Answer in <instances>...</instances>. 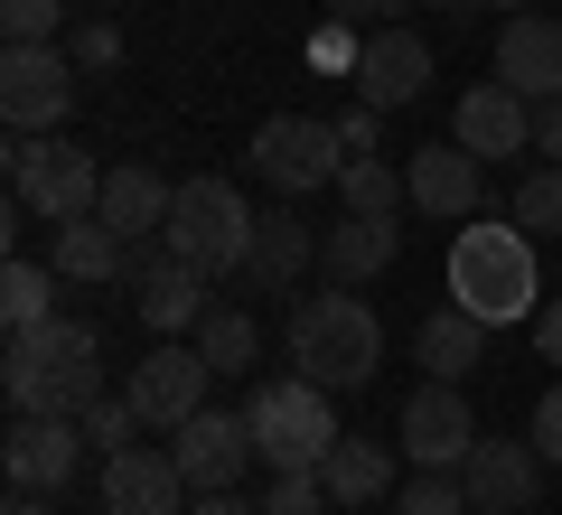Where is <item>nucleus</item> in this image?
Segmentation results:
<instances>
[{
	"label": "nucleus",
	"mask_w": 562,
	"mask_h": 515,
	"mask_svg": "<svg viewBox=\"0 0 562 515\" xmlns=\"http://www.w3.org/2000/svg\"><path fill=\"white\" fill-rule=\"evenodd\" d=\"M198 357L216 366V376H244V366L262 357V328H254V310H206V318H198Z\"/></svg>",
	"instance_id": "cd10ccee"
},
{
	"label": "nucleus",
	"mask_w": 562,
	"mask_h": 515,
	"mask_svg": "<svg viewBox=\"0 0 562 515\" xmlns=\"http://www.w3.org/2000/svg\"><path fill=\"white\" fill-rule=\"evenodd\" d=\"M0 384H10V413H85L103 394V337L85 318H47V328L10 337Z\"/></svg>",
	"instance_id": "f257e3e1"
},
{
	"label": "nucleus",
	"mask_w": 562,
	"mask_h": 515,
	"mask_svg": "<svg viewBox=\"0 0 562 515\" xmlns=\"http://www.w3.org/2000/svg\"><path fill=\"white\" fill-rule=\"evenodd\" d=\"M497 85H516L525 103H553L562 94V20L516 10V20L497 29Z\"/></svg>",
	"instance_id": "dca6fc26"
},
{
	"label": "nucleus",
	"mask_w": 562,
	"mask_h": 515,
	"mask_svg": "<svg viewBox=\"0 0 562 515\" xmlns=\"http://www.w3.org/2000/svg\"><path fill=\"white\" fill-rule=\"evenodd\" d=\"M394 515H469L460 469H413V478L394 488Z\"/></svg>",
	"instance_id": "c85d7f7f"
},
{
	"label": "nucleus",
	"mask_w": 562,
	"mask_h": 515,
	"mask_svg": "<svg viewBox=\"0 0 562 515\" xmlns=\"http://www.w3.org/2000/svg\"><path fill=\"white\" fill-rule=\"evenodd\" d=\"M460 488H469V515H525L543 488V450L535 440H479L460 459Z\"/></svg>",
	"instance_id": "9b49d317"
},
{
	"label": "nucleus",
	"mask_w": 562,
	"mask_h": 515,
	"mask_svg": "<svg viewBox=\"0 0 562 515\" xmlns=\"http://www.w3.org/2000/svg\"><path fill=\"white\" fill-rule=\"evenodd\" d=\"M254 179L272 188V198H310V188H338V169H347V141H338V122H310V113H281V122H262L254 132Z\"/></svg>",
	"instance_id": "0eeeda50"
},
{
	"label": "nucleus",
	"mask_w": 562,
	"mask_h": 515,
	"mask_svg": "<svg viewBox=\"0 0 562 515\" xmlns=\"http://www.w3.org/2000/svg\"><path fill=\"white\" fill-rule=\"evenodd\" d=\"M76 459H85V422L76 413H20L10 422V488L47 496V488L76 478Z\"/></svg>",
	"instance_id": "4468645a"
},
{
	"label": "nucleus",
	"mask_w": 562,
	"mask_h": 515,
	"mask_svg": "<svg viewBox=\"0 0 562 515\" xmlns=\"http://www.w3.org/2000/svg\"><path fill=\"white\" fill-rule=\"evenodd\" d=\"M319 262V235H310L291 206H272V216H254V254H244V291H291V281Z\"/></svg>",
	"instance_id": "412c9836"
},
{
	"label": "nucleus",
	"mask_w": 562,
	"mask_h": 515,
	"mask_svg": "<svg viewBox=\"0 0 562 515\" xmlns=\"http://www.w3.org/2000/svg\"><path fill=\"white\" fill-rule=\"evenodd\" d=\"M169 459H179V478H188V496H216V488H235L244 478V459H262L254 450V422L244 413H188L179 432H169Z\"/></svg>",
	"instance_id": "9d476101"
},
{
	"label": "nucleus",
	"mask_w": 562,
	"mask_h": 515,
	"mask_svg": "<svg viewBox=\"0 0 562 515\" xmlns=\"http://www.w3.org/2000/svg\"><path fill=\"white\" fill-rule=\"evenodd\" d=\"M394 10H413V0H328V20H338V29H394Z\"/></svg>",
	"instance_id": "f704fd0d"
},
{
	"label": "nucleus",
	"mask_w": 562,
	"mask_h": 515,
	"mask_svg": "<svg viewBox=\"0 0 562 515\" xmlns=\"http://www.w3.org/2000/svg\"><path fill=\"white\" fill-rule=\"evenodd\" d=\"M394 244H403L394 216H347V225H328V235H319V272L357 291V281H375L384 262H394Z\"/></svg>",
	"instance_id": "5701e85b"
},
{
	"label": "nucleus",
	"mask_w": 562,
	"mask_h": 515,
	"mask_svg": "<svg viewBox=\"0 0 562 515\" xmlns=\"http://www.w3.org/2000/svg\"><path fill=\"white\" fill-rule=\"evenodd\" d=\"M57 272L66 281H132V244L103 216H76V225H57Z\"/></svg>",
	"instance_id": "393cba45"
},
{
	"label": "nucleus",
	"mask_w": 562,
	"mask_h": 515,
	"mask_svg": "<svg viewBox=\"0 0 562 515\" xmlns=\"http://www.w3.org/2000/svg\"><path fill=\"white\" fill-rule=\"evenodd\" d=\"M535 150H553V159H562V94H553V103H535Z\"/></svg>",
	"instance_id": "58836bf2"
},
{
	"label": "nucleus",
	"mask_w": 562,
	"mask_h": 515,
	"mask_svg": "<svg viewBox=\"0 0 562 515\" xmlns=\"http://www.w3.org/2000/svg\"><path fill=\"white\" fill-rule=\"evenodd\" d=\"M76 422H85V450H103V459H113V450H132V432H140V403H132V394H94Z\"/></svg>",
	"instance_id": "c756f323"
},
{
	"label": "nucleus",
	"mask_w": 562,
	"mask_h": 515,
	"mask_svg": "<svg viewBox=\"0 0 562 515\" xmlns=\"http://www.w3.org/2000/svg\"><path fill=\"white\" fill-rule=\"evenodd\" d=\"M338 198H347V216H403L413 188H403V169H384L375 150H357V159L338 169Z\"/></svg>",
	"instance_id": "a878e982"
},
{
	"label": "nucleus",
	"mask_w": 562,
	"mask_h": 515,
	"mask_svg": "<svg viewBox=\"0 0 562 515\" xmlns=\"http://www.w3.org/2000/svg\"><path fill=\"white\" fill-rule=\"evenodd\" d=\"M375 357H384V328H375V310H366L347 281H328L319 300H301V310H291V376L347 394V384L375 376Z\"/></svg>",
	"instance_id": "f03ea898"
},
{
	"label": "nucleus",
	"mask_w": 562,
	"mask_h": 515,
	"mask_svg": "<svg viewBox=\"0 0 562 515\" xmlns=\"http://www.w3.org/2000/svg\"><path fill=\"white\" fill-rule=\"evenodd\" d=\"M85 10H103V0H85Z\"/></svg>",
	"instance_id": "c03bdc74"
},
{
	"label": "nucleus",
	"mask_w": 562,
	"mask_h": 515,
	"mask_svg": "<svg viewBox=\"0 0 562 515\" xmlns=\"http://www.w3.org/2000/svg\"><path fill=\"white\" fill-rule=\"evenodd\" d=\"M479 179H487V159L460 150V141H422L403 159V188H413L422 216H479Z\"/></svg>",
	"instance_id": "f3484780"
},
{
	"label": "nucleus",
	"mask_w": 562,
	"mask_h": 515,
	"mask_svg": "<svg viewBox=\"0 0 562 515\" xmlns=\"http://www.w3.org/2000/svg\"><path fill=\"white\" fill-rule=\"evenodd\" d=\"M319 478H328V496H338L347 515H366L375 496L403 488V478H394V450H375V440H338V450L319 459Z\"/></svg>",
	"instance_id": "b1692460"
},
{
	"label": "nucleus",
	"mask_w": 562,
	"mask_h": 515,
	"mask_svg": "<svg viewBox=\"0 0 562 515\" xmlns=\"http://www.w3.org/2000/svg\"><path fill=\"white\" fill-rule=\"evenodd\" d=\"M450 300H460L469 318H487V328L525 318L535 310V235L506 225V216L460 225V244H450Z\"/></svg>",
	"instance_id": "7ed1b4c3"
},
{
	"label": "nucleus",
	"mask_w": 562,
	"mask_h": 515,
	"mask_svg": "<svg viewBox=\"0 0 562 515\" xmlns=\"http://www.w3.org/2000/svg\"><path fill=\"white\" fill-rule=\"evenodd\" d=\"M0 29H10V47H57L66 0H0Z\"/></svg>",
	"instance_id": "473e14b6"
},
{
	"label": "nucleus",
	"mask_w": 562,
	"mask_h": 515,
	"mask_svg": "<svg viewBox=\"0 0 562 515\" xmlns=\"http://www.w3.org/2000/svg\"><path fill=\"white\" fill-rule=\"evenodd\" d=\"M338 141H347V159H357V150H375V103H357V113L338 122Z\"/></svg>",
	"instance_id": "e433bc0d"
},
{
	"label": "nucleus",
	"mask_w": 562,
	"mask_h": 515,
	"mask_svg": "<svg viewBox=\"0 0 562 515\" xmlns=\"http://www.w3.org/2000/svg\"><path fill=\"white\" fill-rule=\"evenodd\" d=\"M450 141L460 150H479V159H516V150H535V103L516 94V85H469L460 94V113H450Z\"/></svg>",
	"instance_id": "f8f14e48"
},
{
	"label": "nucleus",
	"mask_w": 562,
	"mask_h": 515,
	"mask_svg": "<svg viewBox=\"0 0 562 515\" xmlns=\"http://www.w3.org/2000/svg\"><path fill=\"white\" fill-rule=\"evenodd\" d=\"M244 422H254V450H262V469H319V459L347 440V432H338V413H328V384H310V376L254 384Z\"/></svg>",
	"instance_id": "39448f33"
},
{
	"label": "nucleus",
	"mask_w": 562,
	"mask_h": 515,
	"mask_svg": "<svg viewBox=\"0 0 562 515\" xmlns=\"http://www.w3.org/2000/svg\"><path fill=\"white\" fill-rule=\"evenodd\" d=\"M516 225H525V235H553V244H562V159H553V169H535V179L516 188Z\"/></svg>",
	"instance_id": "7c9ffc66"
},
{
	"label": "nucleus",
	"mask_w": 562,
	"mask_h": 515,
	"mask_svg": "<svg viewBox=\"0 0 562 515\" xmlns=\"http://www.w3.org/2000/svg\"><path fill=\"white\" fill-rule=\"evenodd\" d=\"M206 376H216V366L198 357V337H160V347L132 366V384H122V394L140 403V422H150V432H179L188 413H206Z\"/></svg>",
	"instance_id": "1a4fd4ad"
},
{
	"label": "nucleus",
	"mask_w": 562,
	"mask_h": 515,
	"mask_svg": "<svg viewBox=\"0 0 562 515\" xmlns=\"http://www.w3.org/2000/svg\"><path fill=\"white\" fill-rule=\"evenodd\" d=\"M0 318H10V337L47 328V318H57V272H47V262H10V272H0Z\"/></svg>",
	"instance_id": "bb28decb"
},
{
	"label": "nucleus",
	"mask_w": 562,
	"mask_h": 515,
	"mask_svg": "<svg viewBox=\"0 0 562 515\" xmlns=\"http://www.w3.org/2000/svg\"><path fill=\"white\" fill-rule=\"evenodd\" d=\"M469 450H479V422H469L460 384H422V394L403 403V459H413V469H460Z\"/></svg>",
	"instance_id": "ddd939ff"
},
{
	"label": "nucleus",
	"mask_w": 562,
	"mask_h": 515,
	"mask_svg": "<svg viewBox=\"0 0 562 515\" xmlns=\"http://www.w3.org/2000/svg\"><path fill=\"white\" fill-rule=\"evenodd\" d=\"M188 515H262V506H244L235 488H216V496H198V506H188Z\"/></svg>",
	"instance_id": "ea45409f"
},
{
	"label": "nucleus",
	"mask_w": 562,
	"mask_h": 515,
	"mask_svg": "<svg viewBox=\"0 0 562 515\" xmlns=\"http://www.w3.org/2000/svg\"><path fill=\"white\" fill-rule=\"evenodd\" d=\"M76 113V57L66 47H10L0 57V122L10 132H66Z\"/></svg>",
	"instance_id": "6e6552de"
},
{
	"label": "nucleus",
	"mask_w": 562,
	"mask_h": 515,
	"mask_svg": "<svg viewBox=\"0 0 562 515\" xmlns=\"http://www.w3.org/2000/svg\"><path fill=\"white\" fill-rule=\"evenodd\" d=\"M10 515H47V506H38V496H29V488H20V496H10Z\"/></svg>",
	"instance_id": "a19ab883"
},
{
	"label": "nucleus",
	"mask_w": 562,
	"mask_h": 515,
	"mask_svg": "<svg viewBox=\"0 0 562 515\" xmlns=\"http://www.w3.org/2000/svg\"><path fill=\"white\" fill-rule=\"evenodd\" d=\"M535 347L562 366V300H543V310H535Z\"/></svg>",
	"instance_id": "4c0bfd02"
},
{
	"label": "nucleus",
	"mask_w": 562,
	"mask_h": 515,
	"mask_svg": "<svg viewBox=\"0 0 562 515\" xmlns=\"http://www.w3.org/2000/svg\"><path fill=\"white\" fill-rule=\"evenodd\" d=\"M413 357H422V376H431V384L479 376V357H487V318H469L460 300H450V310H431V318L413 328Z\"/></svg>",
	"instance_id": "4be33fe9"
},
{
	"label": "nucleus",
	"mask_w": 562,
	"mask_h": 515,
	"mask_svg": "<svg viewBox=\"0 0 562 515\" xmlns=\"http://www.w3.org/2000/svg\"><path fill=\"white\" fill-rule=\"evenodd\" d=\"M506 20H516V0H506Z\"/></svg>",
	"instance_id": "37998d69"
},
{
	"label": "nucleus",
	"mask_w": 562,
	"mask_h": 515,
	"mask_svg": "<svg viewBox=\"0 0 562 515\" xmlns=\"http://www.w3.org/2000/svg\"><path fill=\"white\" fill-rule=\"evenodd\" d=\"M10 198L47 225H76V216H94L103 169L85 150H66L57 132H10Z\"/></svg>",
	"instance_id": "423d86ee"
},
{
	"label": "nucleus",
	"mask_w": 562,
	"mask_h": 515,
	"mask_svg": "<svg viewBox=\"0 0 562 515\" xmlns=\"http://www.w3.org/2000/svg\"><path fill=\"white\" fill-rule=\"evenodd\" d=\"M132 310H140V328H160V337H198L206 272H198V262H179V254H150L132 272Z\"/></svg>",
	"instance_id": "a211bd4d"
},
{
	"label": "nucleus",
	"mask_w": 562,
	"mask_h": 515,
	"mask_svg": "<svg viewBox=\"0 0 562 515\" xmlns=\"http://www.w3.org/2000/svg\"><path fill=\"white\" fill-rule=\"evenodd\" d=\"M188 506L198 496H188L169 450H113L103 459V515H188Z\"/></svg>",
	"instance_id": "2eb2a0df"
},
{
	"label": "nucleus",
	"mask_w": 562,
	"mask_h": 515,
	"mask_svg": "<svg viewBox=\"0 0 562 515\" xmlns=\"http://www.w3.org/2000/svg\"><path fill=\"white\" fill-rule=\"evenodd\" d=\"M169 198H179V188L160 179V169H140V159H122V169H103V198H94V216L113 225L122 244H150L169 225Z\"/></svg>",
	"instance_id": "aec40b11"
},
{
	"label": "nucleus",
	"mask_w": 562,
	"mask_h": 515,
	"mask_svg": "<svg viewBox=\"0 0 562 515\" xmlns=\"http://www.w3.org/2000/svg\"><path fill=\"white\" fill-rule=\"evenodd\" d=\"M160 254L198 262L206 281H235L244 254H254V206H244V188L235 179H179L169 225H160Z\"/></svg>",
	"instance_id": "20e7f679"
},
{
	"label": "nucleus",
	"mask_w": 562,
	"mask_h": 515,
	"mask_svg": "<svg viewBox=\"0 0 562 515\" xmlns=\"http://www.w3.org/2000/svg\"><path fill=\"white\" fill-rule=\"evenodd\" d=\"M66 57H76L85 76H103V66H122V29L113 20H85L76 38H66Z\"/></svg>",
	"instance_id": "72a5a7b5"
},
{
	"label": "nucleus",
	"mask_w": 562,
	"mask_h": 515,
	"mask_svg": "<svg viewBox=\"0 0 562 515\" xmlns=\"http://www.w3.org/2000/svg\"><path fill=\"white\" fill-rule=\"evenodd\" d=\"M338 496H328L319 469H272V496H262V515H328Z\"/></svg>",
	"instance_id": "2f4dec72"
},
{
	"label": "nucleus",
	"mask_w": 562,
	"mask_h": 515,
	"mask_svg": "<svg viewBox=\"0 0 562 515\" xmlns=\"http://www.w3.org/2000/svg\"><path fill=\"white\" fill-rule=\"evenodd\" d=\"M413 10H422V0H413ZM431 10H469V0H431Z\"/></svg>",
	"instance_id": "79ce46f5"
},
{
	"label": "nucleus",
	"mask_w": 562,
	"mask_h": 515,
	"mask_svg": "<svg viewBox=\"0 0 562 515\" xmlns=\"http://www.w3.org/2000/svg\"><path fill=\"white\" fill-rule=\"evenodd\" d=\"M422 85H431V38H413V29H375V38L357 47V103L394 113V103H413Z\"/></svg>",
	"instance_id": "6ab92c4d"
},
{
	"label": "nucleus",
	"mask_w": 562,
	"mask_h": 515,
	"mask_svg": "<svg viewBox=\"0 0 562 515\" xmlns=\"http://www.w3.org/2000/svg\"><path fill=\"white\" fill-rule=\"evenodd\" d=\"M535 450H543V469H562V384L535 403Z\"/></svg>",
	"instance_id": "c9c22d12"
}]
</instances>
